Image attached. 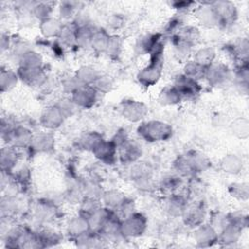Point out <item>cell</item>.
I'll use <instances>...</instances> for the list:
<instances>
[{
	"mask_svg": "<svg viewBox=\"0 0 249 249\" xmlns=\"http://www.w3.org/2000/svg\"><path fill=\"white\" fill-rule=\"evenodd\" d=\"M138 131L141 136L149 141H159L168 138L172 133V128L165 123L151 121L139 126Z\"/></svg>",
	"mask_w": 249,
	"mask_h": 249,
	"instance_id": "cell-1",
	"label": "cell"
},
{
	"mask_svg": "<svg viewBox=\"0 0 249 249\" xmlns=\"http://www.w3.org/2000/svg\"><path fill=\"white\" fill-rule=\"evenodd\" d=\"M161 51L152 54V62L139 73L138 79L145 85H152L159 79L161 69Z\"/></svg>",
	"mask_w": 249,
	"mask_h": 249,
	"instance_id": "cell-2",
	"label": "cell"
},
{
	"mask_svg": "<svg viewBox=\"0 0 249 249\" xmlns=\"http://www.w3.org/2000/svg\"><path fill=\"white\" fill-rule=\"evenodd\" d=\"M145 228V219L140 214H130L121 225V231L124 234L134 236L141 234Z\"/></svg>",
	"mask_w": 249,
	"mask_h": 249,
	"instance_id": "cell-3",
	"label": "cell"
},
{
	"mask_svg": "<svg viewBox=\"0 0 249 249\" xmlns=\"http://www.w3.org/2000/svg\"><path fill=\"white\" fill-rule=\"evenodd\" d=\"M95 99V90L94 89L89 87L88 85H83L73 91V102L77 105L88 107Z\"/></svg>",
	"mask_w": 249,
	"mask_h": 249,
	"instance_id": "cell-4",
	"label": "cell"
},
{
	"mask_svg": "<svg viewBox=\"0 0 249 249\" xmlns=\"http://www.w3.org/2000/svg\"><path fill=\"white\" fill-rule=\"evenodd\" d=\"M179 94L182 96H193L198 93L199 87L196 83V80L183 76L179 78L174 86Z\"/></svg>",
	"mask_w": 249,
	"mask_h": 249,
	"instance_id": "cell-5",
	"label": "cell"
},
{
	"mask_svg": "<svg viewBox=\"0 0 249 249\" xmlns=\"http://www.w3.org/2000/svg\"><path fill=\"white\" fill-rule=\"evenodd\" d=\"M123 112H124V116L126 119L130 121H138L139 119L143 118L147 110L142 103L130 100L124 103Z\"/></svg>",
	"mask_w": 249,
	"mask_h": 249,
	"instance_id": "cell-6",
	"label": "cell"
},
{
	"mask_svg": "<svg viewBox=\"0 0 249 249\" xmlns=\"http://www.w3.org/2000/svg\"><path fill=\"white\" fill-rule=\"evenodd\" d=\"M115 148H116V145H114L113 143H109V142L100 140L96 144V146L92 149V151L96 155L97 158H99L103 160H108L114 158Z\"/></svg>",
	"mask_w": 249,
	"mask_h": 249,
	"instance_id": "cell-7",
	"label": "cell"
},
{
	"mask_svg": "<svg viewBox=\"0 0 249 249\" xmlns=\"http://www.w3.org/2000/svg\"><path fill=\"white\" fill-rule=\"evenodd\" d=\"M63 114L60 112L58 108H52L44 113L42 116L43 125L46 127H56L59 125L60 122L62 121Z\"/></svg>",
	"mask_w": 249,
	"mask_h": 249,
	"instance_id": "cell-8",
	"label": "cell"
},
{
	"mask_svg": "<svg viewBox=\"0 0 249 249\" xmlns=\"http://www.w3.org/2000/svg\"><path fill=\"white\" fill-rule=\"evenodd\" d=\"M198 18L201 20V22H203V24H206L209 26L220 22L218 14H217L214 6L200 7V9L198 11Z\"/></svg>",
	"mask_w": 249,
	"mask_h": 249,
	"instance_id": "cell-9",
	"label": "cell"
},
{
	"mask_svg": "<svg viewBox=\"0 0 249 249\" xmlns=\"http://www.w3.org/2000/svg\"><path fill=\"white\" fill-rule=\"evenodd\" d=\"M226 70L225 68H222L221 66H209L205 70L204 76L208 78L209 82L213 84H218L225 80L226 76Z\"/></svg>",
	"mask_w": 249,
	"mask_h": 249,
	"instance_id": "cell-10",
	"label": "cell"
},
{
	"mask_svg": "<svg viewBox=\"0 0 249 249\" xmlns=\"http://www.w3.org/2000/svg\"><path fill=\"white\" fill-rule=\"evenodd\" d=\"M214 57H215L214 51L210 48H204V49L199 50L196 53L195 62L198 63L199 65H201L203 67H206L212 63Z\"/></svg>",
	"mask_w": 249,
	"mask_h": 249,
	"instance_id": "cell-11",
	"label": "cell"
},
{
	"mask_svg": "<svg viewBox=\"0 0 249 249\" xmlns=\"http://www.w3.org/2000/svg\"><path fill=\"white\" fill-rule=\"evenodd\" d=\"M62 26L59 24V22L53 18H46L42 22V32L45 36H53L56 34H59L61 31Z\"/></svg>",
	"mask_w": 249,
	"mask_h": 249,
	"instance_id": "cell-12",
	"label": "cell"
},
{
	"mask_svg": "<svg viewBox=\"0 0 249 249\" xmlns=\"http://www.w3.org/2000/svg\"><path fill=\"white\" fill-rule=\"evenodd\" d=\"M124 147L122 149V153H121V157L124 158L125 160H129V161H133L135 160V159L139 156V151H138V147H136L135 145L131 144V143H125L124 142L122 144Z\"/></svg>",
	"mask_w": 249,
	"mask_h": 249,
	"instance_id": "cell-13",
	"label": "cell"
},
{
	"mask_svg": "<svg viewBox=\"0 0 249 249\" xmlns=\"http://www.w3.org/2000/svg\"><path fill=\"white\" fill-rule=\"evenodd\" d=\"M17 84V76L11 71H1V89L4 91L5 89H9Z\"/></svg>",
	"mask_w": 249,
	"mask_h": 249,
	"instance_id": "cell-14",
	"label": "cell"
},
{
	"mask_svg": "<svg viewBox=\"0 0 249 249\" xmlns=\"http://www.w3.org/2000/svg\"><path fill=\"white\" fill-rule=\"evenodd\" d=\"M161 100L164 103H169L172 104L178 100H180L181 95L177 91V89L172 87V88H166L161 91Z\"/></svg>",
	"mask_w": 249,
	"mask_h": 249,
	"instance_id": "cell-15",
	"label": "cell"
},
{
	"mask_svg": "<svg viewBox=\"0 0 249 249\" xmlns=\"http://www.w3.org/2000/svg\"><path fill=\"white\" fill-rule=\"evenodd\" d=\"M107 198H106V203L110 206H121L124 201V198L123 196H121L120 194H118L117 192H111V193H108L106 195Z\"/></svg>",
	"mask_w": 249,
	"mask_h": 249,
	"instance_id": "cell-16",
	"label": "cell"
}]
</instances>
